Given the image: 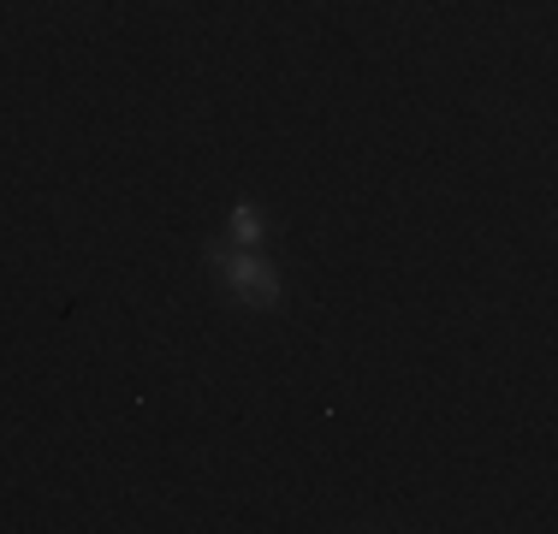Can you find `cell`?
<instances>
[{
	"mask_svg": "<svg viewBox=\"0 0 558 534\" xmlns=\"http://www.w3.org/2000/svg\"><path fill=\"white\" fill-rule=\"evenodd\" d=\"M208 267L226 279V291H232L238 303H250V310H279L286 303V274L256 256V250H238V244H208Z\"/></svg>",
	"mask_w": 558,
	"mask_h": 534,
	"instance_id": "obj_1",
	"label": "cell"
},
{
	"mask_svg": "<svg viewBox=\"0 0 558 534\" xmlns=\"http://www.w3.org/2000/svg\"><path fill=\"white\" fill-rule=\"evenodd\" d=\"M226 232H232V244H238V250H256V244H262V232H268V220H262V208L238 203V208H232V220H226Z\"/></svg>",
	"mask_w": 558,
	"mask_h": 534,
	"instance_id": "obj_2",
	"label": "cell"
}]
</instances>
